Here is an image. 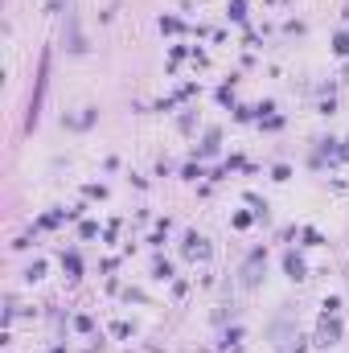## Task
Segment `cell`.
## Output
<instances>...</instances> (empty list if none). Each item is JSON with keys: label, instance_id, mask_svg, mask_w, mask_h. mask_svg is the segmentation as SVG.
<instances>
[{"label": "cell", "instance_id": "1", "mask_svg": "<svg viewBox=\"0 0 349 353\" xmlns=\"http://www.w3.org/2000/svg\"><path fill=\"white\" fill-rule=\"evenodd\" d=\"M288 271H292V279H300V275H304V263H300L296 255H288Z\"/></svg>", "mask_w": 349, "mask_h": 353}, {"label": "cell", "instance_id": "2", "mask_svg": "<svg viewBox=\"0 0 349 353\" xmlns=\"http://www.w3.org/2000/svg\"><path fill=\"white\" fill-rule=\"evenodd\" d=\"M333 337H337V325H329V321H325V325H321V341H325V345H329V341H333Z\"/></svg>", "mask_w": 349, "mask_h": 353}]
</instances>
